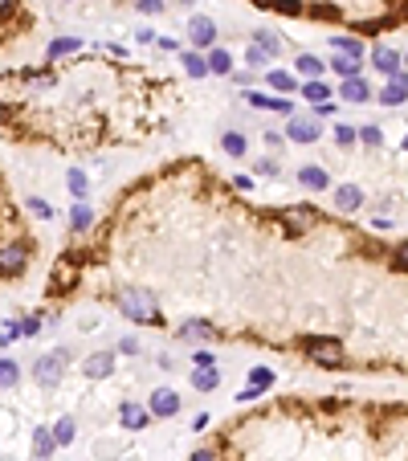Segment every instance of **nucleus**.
Returning a JSON list of instances; mask_svg holds the SVG:
<instances>
[{
  "label": "nucleus",
  "instance_id": "aec40b11",
  "mask_svg": "<svg viewBox=\"0 0 408 461\" xmlns=\"http://www.w3.org/2000/svg\"><path fill=\"white\" fill-rule=\"evenodd\" d=\"M176 335H180V339H208V335H213V323H208V319H188Z\"/></svg>",
  "mask_w": 408,
  "mask_h": 461
},
{
  "label": "nucleus",
  "instance_id": "393cba45",
  "mask_svg": "<svg viewBox=\"0 0 408 461\" xmlns=\"http://www.w3.org/2000/svg\"><path fill=\"white\" fill-rule=\"evenodd\" d=\"M74 49H82V37H57V41H49V61H57Z\"/></svg>",
  "mask_w": 408,
  "mask_h": 461
},
{
  "label": "nucleus",
  "instance_id": "f8f14e48",
  "mask_svg": "<svg viewBox=\"0 0 408 461\" xmlns=\"http://www.w3.org/2000/svg\"><path fill=\"white\" fill-rule=\"evenodd\" d=\"M119 420H123L127 429H147V424H151V413H147L143 404H135V400H127V404L119 409Z\"/></svg>",
  "mask_w": 408,
  "mask_h": 461
},
{
  "label": "nucleus",
  "instance_id": "c756f323",
  "mask_svg": "<svg viewBox=\"0 0 408 461\" xmlns=\"http://www.w3.org/2000/svg\"><path fill=\"white\" fill-rule=\"evenodd\" d=\"M302 94H307L311 102H331V86H327L322 78H307V86H302Z\"/></svg>",
  "mask_w": 408,
  "mask_h": 461
},
{
  "label": "nucleus",
  "instance_id": "4c0bfd02",
  "mask_svg": "<svg viewBox=\"0 0 408 461\" xmlns=\"http://www.w3.org/2000/svg\"><path fill=\"white\" fill-rule=\"evenodd\" d=\"M245 61H249V66H266V61H270V53H266V49H258V46H249V49H245Z\"/></svg>",
  "mask_w": 408,
  "mask_h": 461
},
{
  "label": "nucleus",
  "instance_id": "0eeeda50",
  "mask_svg": "<svg viewBox=\"0 0 408 461\" xmlns=\"http://www.w3.org/2000/svg\"><path fill=\"white\" fill-rule=\"evenodd\" d=\"M61 368H66V351H53V355H41V360H37V380L53 388V384L61 380Z\"/></svg>",
  "mask_w": 408,
  "mask_h": 461
},
{
  "label": "nucleus",
  "instance_id": "e433bc0d",
  "mask_svg": "<svg viewBox=\"0 0 408 461\" xmlns=\"http://www.w3.org/2000/svg\"><path fill=\"white\" fill-rule=\"evenodd\" d=\"M262 4H270V8H282V12H290V17H298V12H302V4H298V0H262Z\"/></svg>",
  "mask_w": 408,
  "mask_h": 461
},
{
  "label": "nucleus",
  "instance_id": "5701e85b",
  "mask_svg": "<svg viewBox=\"0 0 408 461\" xmlns=\"http://www.w3.org/2000/svg\"><path fill=\"white\" fill-rule=\"evenodd\" d=\"M331 70H335L339 78H360V57H347V53H339V57L331 61Z\"/></svg>",
  "mask_w": 408,
  "mask_h": 461
},
{
  "label": "nucleus",
  "instance_id": "a878e982",
  "mask_svg": "<svg viewBox=\"0 0 408 461\" xmlns=\"http://www.w3.org/2000/svg\"><path fill=\"white\" fill-rule=\"evenodd\" d=\"M221 147H225V151H229V155H233V159H241V155L249 151V139L241 135V131H229V135L221 139Z\"/></svg>",
  "mask_w": 408,
  "mask_h": 461
},
{
  "label": "nucleus",
  "instance_id": "423d86ee",
  "mask_svg": "<svg viewBox=\"0 0 408 461\" xmlns=\"http://www.w3.org/2000/svg\"><path fill=\"white\" fill-rule=\"evenodd\" d=\"M376 98H380L384 106H400V102L408 98V70H396V74L388 78V86L376 94Z\"/></svg>",
  "mask_w": 408,
  "mask_h": 461
},
{
  "label": "nucleus",
  "instance_id": "c9c22d12",
  "mask_svg": "<svg viewBox=\"0 0 408 461\" xmlns=\"http://www.w3.org/2000/svg\"><path fill=\"white\" fill-rule=\"evenodd\" d=\"M249 384H253V388H270V384H273V371L270 368H253V371H249Z\"/></svg>",
  "mask_w": 408,
  "mask_h": 461
},
{
  "label": "nucleus",
  "instance_id": "a19ab883",
  "mask_svg": "<svg viewBox=\"0 0 408 461\" xmlns=\"http://www.w3.org/2000/svg\"><path fill=\"white\" fill-rule=\"evenodd\" d=\"M29 213H33V217H53V208H49L46 200H37V196L29 200Z\"/></svg>",
  "mask_w": 408,
  "mask_h": 461
},
{
  "label": "nucleus",
  "instance_id": "473e14b6",
  "mask_svg": "<svg viewBox=\"0 0 408 461\" xmlns=\"http://www.w3.org/2000/svg\"><path fill=\"white\" fill-rule=\"evenodd\" d=\"M356 139H360V143H367V147H380V127H376V123H367V127H356Z\"/></svg>",
  "mask_w": 408,
  "mask_h": 461
},
{
  "label": "nucleus",
  "instance_id": "bb28decb",
  "mask_svg": "<svg viewBox=\"0 0 408 461\" xmlns=\"http://www.w3.org/2000/svg\"><path fill=\"white\" fill-rule=\"evenodd\" d=\"M204 61H208V74H233V57H229L225 49H213Z\"/></svg>",
  "mask_w": 408,
  "mask_h": 461
},
{
  "label": "nucleus",
  "instance_id": "b1692460",
  "mask_svg": "<svg viewBox=\"0 0 408 461\" xmlns=\"http://www.w3.org/2000/svg\"><path fill=\"white\" fill-rule=\"evenodd\" d=\"M180 61H184V74H188V78H204V74H208V61H204L200 53H192V49L184 53Z\"/></svg>",
  "mask_w": 408,
  "mask_h": 461
},
{
  "label": "nucleus",
  "instance_id": "a211bd4d",
  "mask_svg": "<svg viewBox=\"0 0 408 461\" xmlns=\"http://www.w3.org/2000/svg\"><path fill=\"white\" fill-rule=\"evenodd\" d=\"M298 180H302V188H311V192H322V188L331 184V180H327V172L315 168V164H307V168L298 172Z\"/></svg>",
  "mask_w": 408,
  "mask_h": 461
},
{
  "label": "nucleus",
  "instance_id": "8fccbe9b",
  "mask_svg": "<svg viewBox=\"0 0 408 461\" xmlns=\"http://www.w3.org/2000/svg\"><path fill=\"white\" fill-rule=\"evenodd\" d=\"M400 66H408V57H400Z\"/></svg>",
  "mask_w": 408,
  "mask_h": 461
},
{
  "label": "nucleus",
  "instance_id": "4468645a",
  "mask_svg": "<svg viewBox=\"0 0 408 461\" xmlns=\"http://www.w3.org/2000/svg\"><path fill=\"white\" fill-rule=\"evenodd\" d=\"M53 453H57L53 433H49V429H33V458H37V461H49Z\"/></svg>",
  "mask_w": 408,
  "mask_h": 461
},
{
  "label": "nucleus",
  "instance_id": "c03bdc74",
  "mask_svg": "<svg viewBox=\"0 0 408 461\" xmlns=\"http://www.w3.org/2000/svg\"><path fill=\"white\" fill-rule=\"evenodd\" d=\"M192 364H196V368H213V351H196Z\"/></svg>",
  "mask_w": 408,
  "mask_h": 461
},
{
  "label": "nucleus",
  "instance_id": "20e7f679",
  "mask_svg": "<svg viewBox=\"0 0 408 461\" xmlns=\"http://www.w3.org/2000/svg\"><path fill=\"white\" fill-rule=\"evenodd\" d=\"M147 413L151 416H176L180 413V392H172V388H155L151 400H147Z\"/></svg>",
  "mask_w": 408,
  "mask_h": 461
},
{
  "label": "nucleus",
  "instance_id": "f03ea898",
  "mask_svg": "<svg viewBox=\"0 0 408 461\" xmlns=\"http://www.w3.org/2000/svg\"><path fill=\"white\" fill-rule=\"evenodd\" d=\"M302 351H307L315 364H322V368L343 364V343H339V339H318V335H311V339H302Z\"/></svg>",
  "mask_w": 408,
  "mask_h": 461
},
{
  "label": "nucleus",
  "instance_id": "7ed1b4c3",
  "mask_svg": "<svg viewBox=\"0 0 408 461\" xmlns=\"http://www.w3.org/2000/svg\"><path fill=\"white\" fill-rule=\"evenodd\" d=\"M25 266H29V245L12 241V245L0 249V277H17Z\"/></svg>",
  "mask_w": 408,
  "mask_h": 461
},
{
  "label": "nucleus",
  "instance_id": "412c9836",
  "mask_svg": "<svg viewBox=\"0 0 408 461\" xmlns=\"http://www.w3.org/2000/svg\"><path fill=\"white\" fill-rule=\"evenodd\" d=\"M21 384V368H17V360H0V392H12Z\"/></svg>",
  "mask_w": 408,
  "mask_h": 461
},
{
  "label": "nucleus",
  "instance_id": "c85d7f7f",
  "mask_svg": "<svg viewBox=\"0 0 408 461\" xmlns=\"http://www.w3.org/2000/svg\"><path fill=\"white\" fill-rule=\"evenodd\" d=\"M94 225V213L86 208V204H74L70 208V229H78V233H86Z\"/></svg>",
  "mask_w": 408,
  "mask_h": 461
},
{
  "label": "nucleus",
  "instance_id": "dca6fc26",
  "mask_svg": "<svg viewBox=\"0 0 408 461\" xmlns=\"http://www.w3.org/2000/svg\"><path fill=\"white\" fill-rule=\"evenodd\" d=\"M339 98H347V102H367V98H371V86H367L363 78H343Z\"/></svg>",
  "mask_w": 408,
  "mask_h": 461
},
{
  "label": "nucleus",
  "instance_id": "79ce46f5",
  "mask_svg": "<svg viewBox=\"0 0 408 461\" xmlns=\"http://www.w3.org/2000/svg\"><path fill=\"white\" fill-rule=\"evenodd\" d=\"M262 392H266V388H253V384H249V388H241V392H237V400H241V404H245V400H258V396H262Z\"/></svg>",
  "mask_w": 408,
  "mask_h": 461
},
{
  "label": "nucleus",
  "instance_id": "4be33fe9",
  "mask_svg": "<svg viewBox=\"0 0 408 461\" xmlns=\"http://www.w3.org/2000/svg\"><path fill=\"white\" fill-rule=\"evenodd\" d=\"M253 46L266 49L270 57H278V53H282V37H278V33H270V29H258V33H253Z\"/></svg>",
  "mask_w": 408,
  "mask_h": 461
},
{
  "label": "nucleus",
  "instance_id": "58836bf2",
  "mask_svg": "<svg viewBox=\"0 0 408 461\" xmlns=\"http://www.w3.org/2000/svg\"><path fill=\"white\" fill-rule=\"evenodd\" d=\"M17 331H21L25 339H33V335L41 331V319H21V323H17Z\"/></svg>",
  "mask_w": 408,
  "mask_h": 461
},
{
  "label": "nucleus",
  "instance_id": "6ab92c4d",
  "mask_svg": "<svg viewBox=\"0 0 408 461\" xmlns=\"http://www.w3.org/2000/svg\"><path fill=\"white\" fill-rule=\"evenodd\" d=\"M74 437H78V420H74V416H61V420L53 424V441H57V449L70 445Z\"/></svg>",
  "mask_w": 408,
  "mask_h": 461
},
{
  "label": "nucleus",
  "instance_id": "1a4fd4ad",
  "mask_svg": "<svg viewBox=\"0 0 408 461\" xmlns=\"http://www.w3.org/2000/svg\"><path fill=\"white\" fill-rule=\"evenodd\" d=\"M82 371H86L90 380H106V375L115 371V351H94L90 360L82 364Z\"/></svg>",
  "mask_w": 408,
  "mask_h": 461
},
{
  "label": "nucleus",
  "instance_id": "ea45409f",
  "mask_svg": "<svg viewBox=\"0 0 408 461\" xmlns=\"http://www.w3.org/2000/svg\"><path fill=\"white\" fill-rule=\"evenodd\" d=\"M139 12H143V17H155V12H164V0H139Z\"/></svg>",
  "mask_w": 408,
  "mask_h": 461
},
{
  "label": "nucleus",
  "instance_id": "3c124183",
  "mask_svg": "<svg viewBox=\"0 0 408 461\" xmlns=\"http://www.w3.org/2000/svg\"><path fill=\"white\" fill-rule=\"evenodd\" d=\"M405 151H408V135H405Z\"/></svg>",
  "mask_w": 408,
  "mask_h": 461
},
{
  "label": "nucleus",
  "instance_id": "39448f33",
  "mask_svg": "<svg viewBox=\"0 0 408 461\" xmlns=\"http://www.w3.org/2000/svg\"><path fill=\"white\" fill-rule=\"evenodd\" d=\"M188 37H192L196 49H208L217 41V21H213V17H192V21H188Z\"/></svg>",
  "mask_w": 408,
  "mask_h": 461
},
{
  "label": "nucleus",
  "instance_id": "49530a36",
  "mask_svg": "<svg viewBox=\"0 0 408 461\" xmlns=\"http://www.w3.org/2000/svg\"><path fill=\"white\" fill-rule=\"evenodd\" d=\"M192 461H217V453H213V449H196V453H192Z\"/></svg>",
  "mask_w": 408,
  "mask_h": 461
},
{
  "label": "nucleus",
  "instance_id": "7c9ffc66",
  "mask_svg": "<svg viewBox=\"0 0 408 461\" xmlns=\"http://www.w3.org/2000/svg\"><path fill=\"white\" fill-rule=\"evenodd\" d=\"M270 86L273 90H282V94H290L298 82H294V74H286V70H270Z\"/></svg>",
  "mask_w": 408,
  "mask_h": 461
},
{
  "label": "nucleus",
  "instance_id": "de8ad7c7",
  "mask_svg": "<svg viewBox=\"0 0 408 461\" xmlns=\"http://www.w3.org/2000/svg\"><path fill=\"white\" fill-rule=\"evenodd\" d=\"M396 266H400V270H408V245H400V249H396Z\"/></svg>",
  "mask_w": 408,
  "mask_h": 461
},
{
  "label": "nucleus",
  "instance_id": "9d476101",
  "mask_svg": "<svg viewBox=\"0 0 408 461\" xmlns=\"http://www.w3.org/2000/svg\"><path fill=\"white\" fill-rule=\"evenodd\" d=\"M278 217H282V221H286L290 229H311V225L318 221V213L311 208V204H298V208H282Z\"/></svg>",
  "mask_w": 408,
  "mask_h": 461
},
{
  "label": "nucleus",
  "instance_id": "ddd939ff",
  "mask_svg": "<svg viewBox=\"0 0 408 461\" xmlns=\"http://www.w3.org/2000/svg\"><path fill=\"white\" fill-rule=\"evenodd\" d=\"M335 204H339V213H356L363 204V192L356 184H339L335 188Z\"/></svg>",
  "mask_w": 408,
  "mask_h": 461
},
{
  "label": "nucleus",
  "instance_id": "2eb2a0df",
  "mask_svg": "<svg viewBox=\"0 0 408 461\" xmlns=\"http://www.w3.org/2000/svg\"><path fill=\"white\" fill-rule=\"evenodd\" d=\"M192 388H196V392H217V388H221V371H217V364H213V368H196L192 371Z\"/></svg>",
  "mask_w": 408,
  "mask_h": 461
},
{
  "label": "nucleus",
  "instance_id": "a18cd8bd",
  "mask_svg": "<svg viewBox=\"0 0 408 461\" xmlns=\"http://www.w3.org/2000/svg\"><path fill=\"white\" fill-rule=\"evenodd\" d=\"M119 351H123V355H135V351H139V339H123V343H119Z\"/></svg>",
  "mask_w": 408,
  "mask_h": 461
},
{
  "label": "nucleus",
  "instance_id": "2f4dec72",
  "mask_svg": "<svg viewBox=\"0 0 408 461\" xmlns=\"http://www.w3.org/2000/svg\"><path fill=\"white\" fill-rule=\"evenodd\" d=\"M331 46H335V53H347V57H360L363 53V46L356 37H331Z\"/></svg>",
  "mask_w": 408,
  "mask_h": 461
},
{
  "label": "nucleus",
  "instance_id": "f3484780",
  "mask_svg": "<svg viewBox=\"0 0 408 461\" xmlns=\"http://www.w3.org/2000/svg\"><path fill=\"white\" fill-rule=\"evenodd\" d=\"M253 106H262V110H282V115H290L294 106H290V98H270V94H258V90H249L245 94Z\"/></svg>",
  "mask_w": 408,
  "mask_h": 461
},
{
  "label": "nucleus",
  "instance_id": "37998d69",
  "mask_svg": "<svg viewBox=\"0 0 408 461\" xmlns=\"http://www.w3.org/2000/svg\"><path fill=\"white\" fill-rule=\"evenodd\" d=\"M17 8H21V0H0V21H8Z\"/></svg>",
  "mask_w": 408,
  "mask_h": 461
},
{
  "label": "nucleus",
  "instance_id": "72a5a7b5",
  "mask_svg": "<svg viewBox=\"0 0 408 461\" xmlns=\"http://www.w3.org/2000/svg\"><path fill=\"white\" fill-rule=\"evenodd\" d=\"M335 143H339V147H351V143H356V127H347V123H335Z\"/></svg>",
  "mask_w": 408,
  "mask_h": 461
},
{
  "label": "nucleus",
  "instance_id": "f257e3e1",
  "mask_svg": "<svg viewBox=\"0 0 408 461\" xmlns=\"http://www.w3.org/2000/svg\"><path fill=\"white\" fill-rule=\"evenodd\" d=\"M119 306H123V315H127V319H135V323H155V319H159L155 298H151V294H143V290H127V294H119Z\"/></svg>",
  "mask_w": 408,
  "mask_h": 461
},
{
  "label": "nucleus",
  "instance_id": "cd10ccee",
  "mask_svg": "<svg viewBox=\"0 0 408 461\" xmlns=\"http://www.w3.org/2000/svg\"><path fill=\"white\" fill-rule=\"evenodd\" d=\"M294 66H298V74H302V78H322V70H327V66L318 61L315 53H302V57H298Z\"/></svg>",
  "mask_w": 408,
  "mask_h": 461
},
{
  "label": "nucleus",
  "instance_id": "9b49d317",
  "mask_svg": "<svg viewBox=\"0 0 408 461\" xmlns=\"http://www.w3.org/2000/svg\"><path fill=\"white\" fill-rule=\"evenodd\" d=\"M371 66H376L384 78H392V74L400 70V53H396V49H388V46H376V49H371Z\"/></svg>",
  "mask_w": 408,
  "mask_h": 461
},
{
  "label": "nucleus",
  "instance_id": "6e6552de",
  "mask_svg": "<svg viewBox=\"0 0 408 461\" xmlns=\"http://www.w3.org/2000/svg\"><path fill=\"white\" fill-rule=\"evenodd\" d=\"M286 135L294 139V143H315L322 131H318L315 119H302V115H294V119H290V127H286Z\"/></svg>",
  "mask_w": 408,
  "mask_h": 461
},
{
  "label": "nucleus",
  "instance_id": "09e8293b",
  "mask_svg": "<svg viewBox=\"0 0 408 461\" xmlns=\"http://www.w3.org/2000/svg\"><path fill=\"white\" fill-rule=\"evenodd\" d=\"M258 172H262V176H273V172H278V164H273V159H262V168H258Z\"/></svg>",
  "mask_w": 408,
  "mask_h": 461
},
{
  "label": "nucleus",
  "instance_id": "f704fd0d",
  "mask_svg": "<svg viewBox=\"0 0 408 461\" xmlns=\"http://www.w3.org/2000/svg\"><path fill=\"white\" fill-rule=\"evenodd\" d=\"M66 180H70V192H74V196H86V176H82V172H78V168H70V176H66Z\"/></svg>",
  "mask_w": 408,
  "mask_h": 461
}]
</instances>
